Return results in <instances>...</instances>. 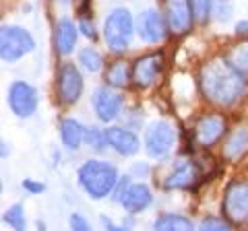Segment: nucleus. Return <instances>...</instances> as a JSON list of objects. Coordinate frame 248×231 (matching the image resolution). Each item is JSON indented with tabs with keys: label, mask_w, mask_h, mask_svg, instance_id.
<instances>
[{
	"label": "nucleus",
	"mask_w": 248,
	"mask_h": 231,
	"mask_svg": "<svg viewBox=\"0 0 248 231\" xmlns=\"http://www.w3.org/2000/svg\"><path fill=\"white\" fill-rule=\"evenodd\" d=\"M174 143H176V132L170 122L159 120V122H153V124L147 128L145 149L153 159H161V157L170 155V151L174 149Z\"/></svg>",
	"instance_id": "nucleus-6"
},
{
	"label": "nucleus",
	"mask_w": 248,
	"mask_h": 231,
	"mask_svg": "<svg viewBox=\"0 0 248 231\" xmlns=\"http://www.w3.org/2000/svg\"><path fill=\"white\" fill-rule=\"evenodd\" d=\"M77 31H79V29L68 19H60L56 23V52L60 56H66V54L73 52L75 43H77Z\"/></svg>",
	"instance_id": "nucleus-17"
},
{
	"label": "nucleus",
	"mask_w": 248,
	"mask_h": 231,
	"mask_svg": "<svg viewBox=\"0 0 248 231\" xmlns=\"http://www.w3.org/2000/svg\"><path fill=\"white\" fill-rule=\"evenodd\" d=\"M199 180H201V167L195 161H182L166 178L164 186L168 190H190L197 186Z\"/></svg>",
	"instance_id": "nucleus-14"
},
{
	"label": "nucleus",
	"mask_w": 248,
	"mask_h": 231,
	"mask_svg": "<svg viewBox=\"0 0 248 231\" xmlns=\"http://www.w3.org/2000/svg\"><path fill=\"white\" fill-rule=\"evenodd\" d=\"M79 29H81V31L85 33V35H87V37H91V40H95V37H97V33H95V27H93V23H89L87 19H81L79 21Z\"/></svg>",
	"instance_id": "nucleus-31"
},
{
	"label": "nucleus",
	"mask_w": 248,
	"mask_h": 231,
	"mask_svg": "<svg viewBox=\"0 0 248 231\" xmlns=\"http://www.w3.org/2000/svg\"><path fill=\"white\" fill-rule=\"evenodd\" d=\"M6 147H9V144H6V143L2 141V157H6Z\"/></svg>",
	"instance_id": "nucleus-35"
},
{
	"label": "nucleus",
	"mask_w": 248,
	"mask_h": 231,
	"mask_svg": "<svg viewBox=\"0 0 248 231\" xmlns=\"http://www.w3.org/2000/svg\"><path fill=\"white\" fill-rule=\"evenodd\" d=\"M164 4V17L168 27L174 35H184L190 31L195 21V6L192 0H161Z\"/></svg>",
	"instance_id": "nucleus-7"
},
{
	"label": "nucleus",
	"mask_w": 248,
	"mask_h": 231,
	"mask_svg": "<svg viewBox=\"0 0 248 231\" xmlns=\"http://www.w3.org/2000/svg\"><path fill=\"white\" fill-rule=\"evenodd\" d=\"M62 2H68V0H62Z\"/></svg>",
	"instance_id": "nucleus-36"
},
{
	"label": "nucleus",
	"mask_w": 248,
	"mask_h": 231,
	"mask_svg": "<svg viewBox=\"0 0 248 231\" xmlns=\"http://www.w3.org/2000/svg\"><path fill=\"white\" fill-rule=\"evenodd\" d=\"M155 229H161V231H186V229H192V221L188 217H184V215H174V213H166L161 215V217L155 219L153 223Z\"/></svg>",
	"instance_id": "nucleus-20"
},
{
	"label": "nucleus",
	"mask_w": 248,
	"mask_h": 231,
	"mask_svg": "<svg viewBox=\"0 0 248 231\" xmlns=\"http://www.w3.org/2000/svg\"><path fill=\"white\" fill-rule=\"evenodd\" d=\"M93 110H95L97 118L102 122H112L118 118V114L122 110V95L116 93L110 85L99 87L93 93Z\"/></svg>",
	"instance_id": "nucleus-13"
},
{
	"label": "nucleus",
	"mask_w": 248,
	"mask_h": 231,
	"mask_svg": "<svg viewBox=\"0 0 248 231\" xmlns=\"http://www.w3.org/2000/svg\"><path fill=\"white\" fill-rule=\"evenodd\" d=\"M35 50V40L27 29L17 25H2L0 31V56L4 62H17L25 54Z\"/></svg>",
	"instance_id": "nucleus-4"
},
{
	"label": "nucleus",
	"mask_w": 248,
	"mask_h": 231,
	"mask_svg": "<svg viewBox=\"0 0 248 231\" xmlns=\"http://www.w3.org/2000/svg\"><path fill=\"white\" fill-rule=\"evenodd\" d=\"M161 71H164V54L161 52L147 54V56H141L133 64V81L139 89L153 87L157 83Z\"/></svg>",
	"instance_id": "nucleus-10"
},
{
	"label": "nucleus",
	"mask_w": 248,
	"mask_h": 231,
	"mask_svg": "<svg viewBox=\"0 0 248 231\" xmlns=\"http://www.w3.org/2000/svg\"><path fill=\"white\" fill-rule=\"evenodd\" d=\"M79 184L89 198L102 200L114 192L116 184H118V172L108 161L89 159L79 169Z\"/></svg>",
	"instance_id": "nucleus-2"
},
{
	"label": "nucleus",
	"mask_w": 248,
	"mask_h": 231,
	"mask_svg": "<svg viewBox=\"0 0 248 231\" xmlns=\"http://www.w3.org/2000/svg\"><path fill=\"white\" fill-rule=\"evenodd\" d=\"M246 149H248V130L246 128H238L236 132L228 138L223 153H226L228 159H238L240 155H244Z\"/></svg>",
	"instance_id": "nucleus-21"
},
{
	"label": "nucleus",
	"mask_w": 248,
	"mask_h": 231,
	"mask_svg": "<svg viewBox=\"0 0 248 231\" xmlns=\"http://www.w3.org/2000/svg\"><path fill=\"white\" fill-rule=\"evenodd\" d=\"M211 13L215 14L217 21H228L232 17V4H230V0H213Z\"/></svg>",
	"instance_id": "nucleus-26"
},
{
	"label": "nucleus",
	"mask_w": 248,
	"mask_h": 231,
	"mask_svg": "<svg viewBox=\"0 0 248 231\" xmlns=\"http://www.w3.org/2000/svg\"><path fill=\"white\" fill-rule=\"evenodd\" d=\"M102 225H104V227H108V229H114V231H118V229H120L118 225H114V223H112L110 219H108V217H102Z\"/></svg>",
	"instance_id": "nucleus-34"
},
{
	"label": "nucleus",
	"mask_w": 248,
	"mask_h": 231,
	"mask_svg": "<svg viewBox=\"0 0 248 231\" xmlns=\"http://www.w3.org/2000/svg\"><path fill=\"white\" fill-rule=\"evenodd\" d=\"M232 227V223L228 219H215V217H207L201 223V229H211V231H228Z\"/></svg>",
	"instance_id": "nucleus-27"
},
{
	"label": "nucleus",
	"mask_w": 248,
	"mask_h": 231,
	"mask_svg": "<svg viewBox=\"0 0 248 231\" xmlns=\"http://www.w3.org/2000/svg\"><path fill=\"white\" fill-rule=\"evenodd\" d=\"M85 143H87L93 151H104V147L108 144L106 130H99V128H95V126L85 128Z\"/></svg>",
	"instance_id": "nucleus-24"
},
{
	"label": "nucleus",
	"mask_w": 248,
	"mask_h": 231,
	"mask_svg": "<svg viewBox=\"0 0 248 231\" xmlns=\"http://www.w3.org/2000/svg\"><path fill=\"white\" fill-rule=\"evenodd\" d=\"M104 79L110 87L124 89L133 81V68L128 66V62H124V60H114V62H110V66L106 68Z\"/></svg>",
	"instance_id": "nucleus-18"
},
{
	"label": "nucleus",
	"mask_w": 248,
	"mask_h": 231,
	"mask_svg": "<svg viewBox=\"0 0 248 231\" xmlns=\"http://www.w3.org/2000/svg\"><path fill=\"white\" fill-rule=\"evenodd\" d=\"M128 178H124V182L122 180H118V184H116V188H114V200L116 202H120V198H122V194H124V190L128 188Z\"/></svg>",
	"instance_id": "nucleus-32"
},
{
	"label": "nucleus",
	"mask_w": 248,
	"mask_h": 231,
	"mask_svg": "<svg viewBox=\"0 0 248 231\" xmlns=\"http://www.w3.org/2000/svg\"><path fill=\"white\" fill-rule=\"evenodd\" d=\"M192 6H195V17L199 21H205L211 13V6H213V0H192Z\"/></svg>",
	"instance_id": "nucleus-28"
},
{
	"label": "nucleus",
	"mask_w": 248,
	"mask_h": 231,
	"mask_svg": "<svg viewBox=\"0 0 248 231\" xmlns=\"http://www.w3.org/2000/svg\"><path fill=\"white\" fill-rule=\"evenodd\" d=\"M60 138H62V144H64L66 149L77 151L81 147V143L85 141V126L73 118L62 120L60 122Z\"/></svg>",
	"instance_id": "nucleus-19"
},
{
	"label": "nucleus",
	"mask_w": 248,
	"mask_h": 231,
	"mask_svg": "<svg viewBox=\"0 0 248 231\" xmlns=\"http://www.w3.org/2000/svg\"><path fill=\"white\" fill-rule=\"evenodd\" d=\"M79 64L85 68L87 72H99L104 66V60H102V54L93 48H85L79 54Z\"/></svg>",
	"instance_id": "nucleus-22"
},
{
	"label": "nucleus",
	"mask_w": 248,
	"mask_h": 231,
	"mask_svg": "<svg viewBox=\"0 0 248 231\" xmlns=\"http://www.w3.org/2000/svg\"><path fill=\"white\" fill-rule=\"evenodd\" d=\"M68 223H71V227L77 229V231H87V229H89V223L85 221L79 213H73L71 219H68Z\"/></svg>",
	"instance_id": "nucleus-30"
},
{
	"label": "nucleus",
	"mask_w": 248,
	"mask_h": 231,
	"mask_svg": "<svg viewBox=\"0 0 248 231\" xmlns=\"http://www.w3.org/2000/svg\"><path fill=\"white\" fill-rule=\"evenodd\" d=\"M192 134H195V141L199 147L209 149V147H213L215 143H219L223 134H226V120H223V116H219V114L203 116L195 124Z\"/></svg>",
	"instance_id": "nucleus-11"
},
{
	"label": "nucleus",
	"mask_w": 248,
	"mask_h": 231,
	"mask_svg": "<svg viewBox=\"0 0 248 231\" xmlns=\"http://www.w3.org/2000/svg\"><path fill=\"white\" fill-rule=\"evenodd\" d=\"M23 190L29 192V194H42V192L46 190V186L42 182H35V180L27 178V180H23Z\"/></svg>",
	"instance_id": "nucleus-29"
},
{
	"label": "nucleus",
	"mask_w": 248,
	"mask_h": 231,
	"mask_svg": "<svg viewBox=\"0 0 248 231\" xmlns=\"http://www.w3.org/2000/svg\"><path fill=\"white\" fill-rule=\"evenodd\" d=\"M228 60L248 79V42L232 48L230 54H228Z\"/></svg>",
	"instance_id": "nucleus-23"
},
{
	"label": "nucleus",
	"mask_w": 248,
	"mask_h": 231,
	"mask_svg": "<svg viewBox=\"0 0 248 231\" xmlns=\"http://www.w3.org/2000/svg\"><path fill=\"white\" fill-rule=\"evenodd\" d=\"M135 33L133 14L126 9H114L106 19L104 25V40L112 52H124L130 45Z\"/></svg>",
	"instance_id": "nucleus-3"
},
{
	"label": "nucleus",
	"mask_w": 248,
	"mask_h": 231,
	"mask_svg": "<svg viewBox=\"0 0 248 231\" xmlns=\"http://www.w3.org/2000/svg\"><path fill=\"white\" fill-rule=\"evenodd\" d=\"M4 223H9L13 229H25V213H23V206L21 204H13L11 209H6L2 215Z\"/></svg>",
	"instance_id": "nucleus-25"
},
{
	"label": "nucleus",
	"mask_w": 248,
	"mask_h": 231,
	"mask_svg": "<svg viewBox=\"0 0 248 231\" xmlns=\"http://www.w3.org/2000/svg\"><path fill=\"white\" fill-rule=\"evenodd\" d=\"M236 33L240 37H248V21H240L236 25Z\"/></svg>",
	"instance_id": "nucleus-33"
},
{
	"label": "nucleus",
	"mask_w": 248,
	"mask_h": 231,
	"mask_svg": "<svg viewBox=\"0 0 248 231\" xmlns=\"http://www.w3.org/2000/svg\"><path fill=\"white\" fill-rule=\"evenodd\" d=\"M9 107L17 118H31L37 110V91L25 81H15L9 87Z\"/></svg>",
	"instance_id": "nucleus-9"
},
{
	"label": "nucleus",
	"mask_w": 248,
	"mask_h": 231,
	"mask_svg": "<svg viewBox=\"0 0 248 231\" xmlns=\"http://www.w3.org/2000/svg\"><path fill=\"white\" fill-rule=\"evenodd\" d=\"M106 138H108V144L118 153V155H135L141 149V141L139 136L133 132V130H126V128H120V126H112L106 130Z\"/></svg>",
	"instance_id": "nucleus-15"
},
{
	"label": "nucleus",
	"mask_w": 248,
	"mask_h": 231,
	"mask_svg": "<svg viewBox=\"0 0 248 231\" xmlns=\"http://www.w3.org/2000/svg\"><path fill=\"white\" fill-rule=\"evenodd\" d=\"M81 93H83V76L79 72V68L71 62H64L58 68V74H56V95L60 99V103L73 105L79 101Z\"/></svg>",
	"instance_id": "nucleus-8"
},
{
	"label": "nucleus",
	"mask_w": 248,
	"mask_h": 231,
	"mask_svg": "<svg viewBox=\"0 0 248 231\" xmlns=\"http://www.w3.org/2000/svg\"><path fill=\"white\" fill-rule=\"evenodd\" d=\"M201 91L215 105L230 107L246 95V76L228 58H213L201 68Z\"/></svg>",
	"instance_id": "nucleus-1"
},
{
	"label": "nucleus",
	"mask_w": 248,
	"mask_h": 231,
	"mask_svg": "<svg viewBox=\"0 0 248 231\" xmlns=\"http://www.w3.org/2000/svg\"><path fill=\"white\" fill-rule=\"evenodd\" d=\"M223 217L232 225H242L248 221V184L246 182H232L223 194Z\"/></svg>",
	"instance_id": "nucleus-5"
},
{
	"label": "nucleus",
	"mask_w": 248,
	"mask_h": 231,
	"mask_svg": "<svg viewBox=\"0 0 248 231\" xmlns=\"http://www.w3.org/2000/svg\"><path fill=\"white\" fill-rule=\"evenodd\" d=\"M170 31L168 27V21L164 17V13L159 11H145L141 13V17L137 19V33L143 42L147 43H157L166 37V33Z\"/></svg>",
	"instance_id": "nucleus-12"
},
{
	"label": "nucleus",
	"mask_w": 248,
	"mask_h": 231,
	"mask_svg": "<svg viewBox=\"0 0 248 231\" xmlns=\"http://www.w3.org/2000/svg\"><path fill=\"white\" fill-rule=\"evenodd\" d=\"M120 204H122V209L130 215L141 213L151 204V190L141 182L128 184V188L124 190V194L120 198Z\"/></svg>",
	"instance_id": "nucleus-16"
}]
</instances>
